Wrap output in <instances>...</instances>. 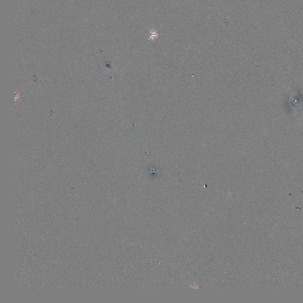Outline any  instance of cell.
<instances>
[{
  "mask_svg": "<svg viewBox=\"0 0 303 303\" xmlns=\"http://www.w3.org/2000/svg\"><path fill=\"white\" fill-rule=\"evenodd\" d=\"M157 36H158V34H157V30H152L150 31V37H149L150 40H154Z\"/></svg>",
  "mask_w": 303,
  "mask_h": 303,
  "instance_id": "cell-1",
  "label": "cell"
}]
</instances>
